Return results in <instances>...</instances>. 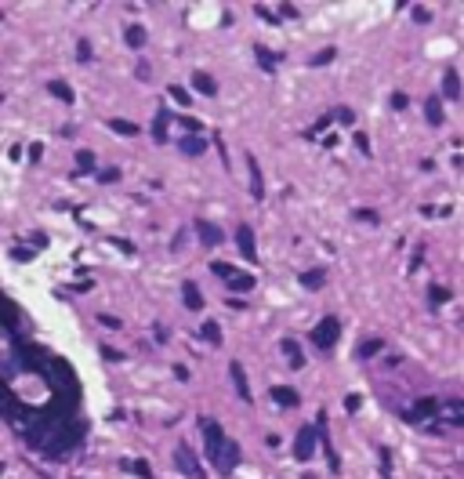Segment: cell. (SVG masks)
I'll list each match as a JSON object with an SVG mask.
<instances>
[{
	"mask_svg": "<svg viewBox=\"0 0 464 479\" xmlns=\"http://www.w3.org/2000/svg\"><path fill=\"white\" fill-rule=\"evenodd\" d=\"M196 229H199V240L210 243V247H218V243L225 240V236H221V229H218V225H210V222H203V218L196 222Z\"/></svg>",
	"mask_w": 464,
	"mask_h": 479,
	"instance_id": "obj_7",
	"label": "cell"
},
{
	"mask_svg": "<svg viewBox=\"0 0 464 479\" xmlns=\"http://www.w3.org/2000/svg\"><path fill=\"white\" fill-rule=\"evenodd\" d=\"M174 461H178V468L189 475V479H203V468H199L196 454L189 450V443H174Z\"/></svg>",
	"mask_w": 464,
	"mask_h": 479,
	"instance_id": "obj_3",
	"label": "cell"
},
{
	"mask_svg": "<svg viewBox=\"0 0 464 479\" xmlns=\"http://www.w3.org/2000/svg\"><path fill=\"white\" fill-rule=\"evenodd\" d=\"M413 19H417V22H428L431 11H428V8H413Z\"/></svg>",
	"mask_w": 464,
	"mask_h": 479,
	"instance_id": "obj_34",
	"label": "cell"
},
{
	"mask_svg": "<svg viewBox=\"0 0 464 479\" xmlns=\"http://www.w3.org/2000/svg\"><path fill=\"white\" fill-rule=\"evenodd\" d=\"M181 301H185V308L199 312V308H203V294H199V287H196V283H185V287H181Z\"/></svg>",
	"mask_w": 464,
	"mask_h": 479,
	"instance_id": "obj_8",
	"label": "cell"
},
{
	"mask_svg": "<svg viewBox=\"0 0 464 479\" xmlns=\"http://www.w3.org/2000/svg\"><path fill=\"white\" fill-rule=\"evenodd\" d=\"M181 123H185L189 131H199V120H192V116H181Z\"/></svg>",
	"mask_w": 464,
	"mask_h": 479,
	"instance_id": "obj_40",
	"label": "cell"
},
{
	"mask_svg": "<svg viewBox=\"0 0 464 479\" xmlns=\"http://www.w3.org/2000/svg\"><path fill=\"white\" fill-rule=\"evenodd\" d=\"M374 352H381V342H366V345L359 349V356H374Z\"/></svg>",
	"mask_w": 464,
	"mask_h": 479,
	"instance_id": "obj_32",
	"label": "cell"
},
{
	"mask_svg": "<svg viewBox=\"0 0 464 479\" xmlns=\"http://www.w3.org/2000/svg\"><path fill=\"white\" fill-rule=\"evenodd\" d=\"M446 298H450V290H446V287H431V305H442Z\"/></svg>",
	"mask_w": 464,
	"mask_h": 479,
	"instance_id": "obj_27",
	"label": "cell"
},
{
	"mask_svg": "<svg viewBox=\"0 0 464 479\" xmlns=\"http://www.w3.org/2000/svg\"><path fill=\"white\" fill-rule=\"evenodd\" d=\"M305 479H316V475H305Z\"/></svg>",
	"mask_w": 464,
	"mask_h": 479,
	"instance_id": "obj_42",
	"label": "cell"
},
{
	"mask_svg": "<svg viewBox=\"0 0 464 479\" xmlns=\"http://www.w3.org/2000/svg\"><path fill=\"white\" fill-rule=\"evenodd\" d=\"M76 51H80V62H87V58H91V44L80 40V44H76Z\"/></svg>",
	"mask_w": 464,
	"mask_h": 479,
	"instance_id": "obj_33",
	"label": "cell"
},
{
	"mask_svg": "<svg viewBox=\"0 0 464 479\" xmlns=\"http://www.w3.org/2000/svg\"><path fill=\"white\" fill-rule=\"evenodd\" d=\"M442 95H446V98H460V76H457V69H446V76H442Z\"/></svg>",
	"mask_w": 464,
	"mask_h": 479,
	"instance_id": "obj_13",
	"label": "cell"
},
{
	"mask_svg": "<svg viewBox=\"0 0 464 479\" xmlns=\"http://www.w3.org/2000/svg\"><path fill=\"white\" fill-rule=\"evenodd\" d=\"M127 44H131V48H142V44H145V29L142 26H127Z\"/></svg>",
	"mask_w": 464,
	"mask_h": 479,
	"instance_id": "obj_21",
	"label": "cell"
},
{
	"mask_svg": "<svg viewBox=\"0 0 464 479\" xmlns=\"http://www.w3.org/2000/svg\"><path fill=\"white\" fill-rule=\"evenodd\" d=\"M199 428H203V443H207V457H210V465H218L221 475H232V468L240 465V446L225 436L221 425L214 421V418H199Z\"/></svg>",
	"mask_w": 464,
	"mask_h": 479,
	"instance_id": "obj_1",
	"label": "cell"
},
{
	"mask_svg": "<svg viewBox=\"0 0 464 479\" xmlns=\"http://www.w3.org/2000/svg\"><path fill=\"white\" fill-rule=\"evenodd\" d=\"M167 120H171V113L160 109V113H156V123H152V134H156V142H163V138H167Z\"/></svg>",
	"mask_w": 464,
	"mask_h": 479,
	"instance_id": "obj_19",
	"label": "cell"
},
{
	"mask_svg": "<svg viewBox=\"0 0 464 479\" xmlns=\"http://www.w3.org/2000/svg\"><path fill=\"white\" fill-rule=\"evenodd\" d=\"M439 414H446V421H450V425H460V418H464L460 403H446V407H439Z\"/></svg>",
	"mask_w": 464,
	"mask_h": 479,
	"instance_id": "obj_20",
	"label": "cell"
},
{
	"mask_svg": "<svg viewBox=\"0 0 464 479\" xmlns=\"http://www.w3.org/2000/svg\"><path fill=\"white\" fill-rule=\"evenodd\" d=\"M98 320H102V327H120V320H116V316H98Z\"/></svg>",
	"mask_w": 464,
	"mask_h": 479,
	"instance_id": "obj_39",
	"label": "cell"
},
{
	"mask_svg": "<svg viewBox=\"0 0 464 479\" xmlns=\"http://www.w3.org/2000/svg\"><path fill=\"white\" fill-rule=\"evenodd\" d=\"M120 178V171H116V167H109V171H102V182H116Z\"/></svg>",
	"mask_w": 464,
	"mask_h": 479,
	"instance_id": "obj_36",
	"label": "cell"
},
{
	"mask_svg": "<svg viewBox=\"0 0 464 479\" xmlns=\"http://www.w3.org/2000/svg\"><path fill=\"white\" fill-rule=\"evenodd\" d=\"M359 403H363L359 396H348V399H345V407H348V410H359Z\"/></svg>",
	"mask_w": 464,
	"mask_h": 479,
	"instance_id": "obj_38",
	"label": "cell"
},
{
	"mask_svg": "<svg viewBox=\"0 0 464 479\" xmlns=\"http://www.w3.org/2000/svg\"><path fill=\"white\" fill-rule=\"evenodd\" d=\"M312 450H316V428H301L294 439V454H298V461H308Z\"/></svg>",
	"mask_w": 464,
	"mask_h": 479,
	"instance_id": "obj_4",
	"label": "cell"
},
{
	"mask_svg": "<svg viewBox=\"0 0 464 479\" xmlns=\"http://www.w3.org/2000/svg\"><path fill=\"white\" fill-rule=\"evenodd\" d=\"M323 269H308V272H301V287H308V290H316V287H323Z\"/></svg>",
	"mask_w": 464,
	"mask_h": 479,
	"instance_id": "obj_17",
	"label": "cell"
},
{
	"mask_svg": "<svg viewBox=\"0 0 464 479\" xmlns=\"http://www.w3.org/2000/svg\"><path fill=\"white\" fill-rule=\"evenodd\" d=\"M283 349H287V356H290V367H305V356L298 352V345H294V342H283Z\"/></svg>",
	"mask_w": 464,
	"mask_h": 479,
	"instance_id": "obj_23",
	"label": "cell"
},
{
	"mask_svg": "<svg viewBox=\"0 0 464 479\" xmlns=\"http://www.w3.org/2000/svg\"><path fill=\"white\" fill-rule=\"evenodd\" d=\"M269 396H272L280 407H298V392L287 389V385H272V392H269Z\"/></svg>",
	"mask_w": 464,
	"mask_h": 479,
	"instance_id": "obj_10",
	"label": "cell"
},
{
	"mask_svg": "<svg viewBox=\"0 0 464 479\" xmlns=\"http://www.w3.org/2000/svg\"><path fill=\"white\" fill-rule=\"evenodd\" d=\"M109 127H113L116 134H138V127H134V123H127V120H109Z\"/></svg>",
	"mask_w": 464,
	"mask_h": 479,
	"instance_id": "obj_24",
	"label": "cell"
},
{
	"mask_svg": "<svg viewBox=\"0 0 464 479\" xmlns=\"http://www.w3.org/2000/svg\"><path fill=\"white\" fill-rule=\"evenodd\" d=\"M439 399H421V403H417L413 407V414H410V418H439Z\"/></svg>",
	"mask_w": 464,
	"mask_h": 479,
	"instance_id": "obj_14",
	"label": "cell"
},
{
	"mask_svg": "<svg viewBox=\"0 0 464 479\" xmlns=\"http://www.w3.org/2000/svg\"><path fill=\"white\" fill-rule=\"evenodd\" d=\"M102 356H105V360H120V352H116V349H109V345H102Z\"/></svg>",
	"mask_w": 464,
	"mask_h": 479,
	"instance_id": "obj_37",
	"label": "cell"
},
{
	"mask_svg": "<svg viewBox=\"0 0 464 479\" xmlns=\"http://www.w3.org/2000/svg\"><path fill=\"white\" fill-rule=\"evenodd\" d=\"M258 62H261L265 69H272V66H276V55H272L269 48H258Z\"/></svg>",
	"mask_w": 464,
	"mask_h": 479,
	"instance_id": "obj_25",
	"label": "cell"
},
{
	"mask_svg": "<svg viewBox=\"0 0 464 479\" xmlns=\"http://www.w3.org/2000/svg\"><path fill=\"white\" fill-rule=\"evenodd\" d=\"M334 55H337L334 48H323V51H319V55H316L312 62H316V66H327V62H334Z\"/></svg>",
	"mask_w": 464,
	"mask_h": 479,
	"instance_id": "obj_26",
	"label": "cell"
},
{
	"mask_svg": "<svg viewBox=\"0 0 464 479\" xmlns=\"http://www.w3.org/2000/svg\"><path fill=\"white\" fill-rule=\"evenodd\" d=\"M76 164H80V167H95V156H91L87 149H80V152H76Z\"/></svg>",
	"mask_w": 464,
	"mask_h": 479,
	"instance_id": "obj_30",
	"label": "cell"
},
{
	"mask_svg": "<svg viewBox=\"0 0 464 479\" xmlns=\"http://www.w3.org/2000/svg\"><path fill=\"white\" fill-rule=\"evenodd\" d=\"M123 465H127V468H131V472H138V475H145V479H149V475H152V472H149V468H145V465H142V461H123Z\"/></svg>",
	"mask_w": 464,
	"mask_h": 479,
	"instance_id": "obj_29",
	"label": "cell"
},
{
	"mask_svg": "<svg viewBox=\"0 0 464 479\" xmlns=\"http://www.w3.org/2000/svg\"><path fill=\"white\" fill-rule=\"evenodd\" d=\"M199 334H203L210 345H221V327H218L214 320H203V327H199Z\"/></svg>",
	"mask_w": 464,
	"mask_h": 479,
	"instance_id": "obj_16",
	"label": "cell"
},
{
	"mask_svg": "<svg viewBox=\"0 0 464 479\" xmlns=\"http://www.w3.org/2000/svg\"><path fill=\"white\" fill-rule=\"evenodd\" d=\"M225 280H228V290H254V276H247L240 269H232Z\"/></svg>",
	"mask_w": 464,
	"mask_h": 479,
	"instance_id": "obj_11",
	"label": "cell"
},
{
	"mask_svg": "<svg viewBox=\"0 0 464 479\" xmlns=\"http://www.w3.org/2000/svg\"><path fill=\"white\" fill-rule=\"evenodd\" d=\"M355 145H359L363 152H370V142H366V134H355Z\"/></svg>",
	"mask_w": 464,
	"mask_h": 479,
	"instance_id": "obj_41",
	"label": "cell"
},
{
	"mask_svg": "<svg viewBox=\"0 0 464 479\" xmlns=\"http://www.w3.org/2000/svg\"><path fill=\"white\" fill-rule=\"evenodd\" d=\"M171 98H174L178 105H189V91H181V87H171Z\"/></svg>",
	"mask_w": 464,
	"mask_h": 479,
	"instance_id": "obj_31",
	"label": "cell"
},
{
	"mask_svg": "<svg viewBox=\"0 0 464 479\" xmlns=\"http://www.w3.org/2000/svg\"><path fill=\"white\" fill-rule=\"evenodd\" d=\"M51 95H55V98H62V102H73V91H69V84H66V80H55V84H51Z\"/></svg>",
	"mask_w": 464,
	"mask_h": 479,
	"instance_id": "obj_22",
	"label": "cell"
},
{
	"mask_svg": "<svg viewBox=\"0 0 464 479\" xmlns=\"http://www.w3.org/2000/svg\"><path fill=\"white\" fill-rule=\"evenodd\" d=\"M181 152H185V156H199V152H203L207 149V142H203V138H181Z\"/></svg>",
	"mask_w": 464,
	"mask_h": 479,
	"instance_id": "obj_15",
	"label": "cell"
},
{
	"mask_svg": "<svg viewBox=\"0 0 464 479\" xmlns=\"http://www.w3.org/2000/svg\"><path fill=\"white\" fill-rule=\"evenodd\" d=\"M15 261H33V251H11Z\"/></svg>",
	"mask_w": 464,
	"mask_h": 479,
	"instance_id": "obj_35",
	"label": "cell"
},
{
	"mask_svg": "<svg viewBox=\"0 0 464 479\" xmlns=\"http://www.w3.org/2000/svg\"><path fill=\"white\" fill-rule=\"evenodd\" d=\"M406 105H410V98L403 95V91H395L392 95V109H406Z\"/></svg>",
	"mask_w": 464,
	"mask_h": 479,
	"instance_id": "obj_28",
	"label": "cell"
},
{
	"mask_svg": "<svg viewBox=\"0 0 464 479\" xmlns=\"http://www.w3.org/2000/svg\"><path fill=\"white\" fill-rule=\"evenodd\" d=\"M236 240H240V251L247 261H258V251H254V229L251 225H240L236 229Z\"/></svg>",
	"mask_w": 464,
	"mask_h": 479,
	"instance_id": "obj_5",
	"label": "cell"
},
{
	"mask_svg": "<svg viewBox=\"0 0 464 479\" xmlns=\"http://www.w3.org/2000/svg\"><path fill=\"white\" fill-rule=\"evenodd\" d=\"M247 167H251V193H254V200H261V196H265V182H261V167H258V160H254V156H247Z\"/></svg>",
	"mask_w": 464,
	"mask_h": 479,
	"instance_id": "obj_9",
	"label": "cell"
},
{
	"mask_svg": "<svg viewBox=\"0 0 464 479\" xmlns=\"http://www.w3.org/2000/svg\"><path fill=\"white\" fill-rule=\"evenodd\" d=\"M192 87L199 91V95H218V84H214V76H207V73H192Z\"/></svg>",
	"mask_w": 464,
	"mask_h": 479,
	"instance_id": "obj_12",
	"label": "cell"
},
{
	"mask_svg": "<svg viewBox=\"0 0 464 479\" xmlns=\"http://www.w3.org/2000/svg\"><path fill=\"white\" fill-rule=\"evenodd\" d=\"M424 113H428V120H431V123H442V120H446V116H442V105H439V98H435V95H431V98L424 102Z\"/></svg>",
	"mask_w": 464,
	"mask_h": 479,
	"instance_id": "obj_18",
	"label": "cell"
},
{
	"mask_svg": "<svg viewBox=\"0 0 464 479\" xmlns=\"http://www.w3.org/2000/svg\"><path fill=\"white\" fill-rule=\"evenodd\" d=\"M228 374H232V385H236L240 399H243V403H251V385H247V374H243V367H240V363H232V367H228Z\"/></svg>",
	"mask_w": 464,
	"mask_h": 479,
	"instance_id": "obj_6",
	"label": "cell"
},
{
	"mask_svg": "<svg viewBox=\"0 0 464 479\" xmlns=\"http://www.w3.org/2000/svg\"><path fill=\"white\" fill-rule=\"evenodd\" d=\"M337 334H341V323H337L334 316H327V320H319V327L312 331V345L319 352H330L334 342H337Z\"/></svg>",
	"mask_w": 464,
	"mask_h": 479,
	"instance_id": "obj_2",
	"label": "cell"
}]
</instances>
